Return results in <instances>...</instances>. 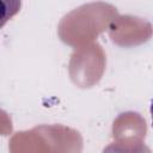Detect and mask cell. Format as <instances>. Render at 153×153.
<instances>
[{"instance_id":"obj_1","label":"cell","mask_w":153,"mask_h":153,"mask_svg":"<svg viewBox=\"0 0 153 153\" xmlns=\"http://www.w3.org/2000/svg\"><path fill=\"white\" fill-rule=\"evenodd\" d=\"M118 16L117 8L104 1L84 4L67 13L59 23L60 39L71 47L92 43L102 32L108 30L112 19Z\"/></svg>"},{"instance_id":"obj_2","label":"cell","mask_w":153,"mask_h":153,"mask_svg":"<svg viewBox=\"0 0 153 153\" xmlns=\"http://www.w3.org/2000/svg\"><path fill=\"white\" fill-rule=\"evenodd\" d=\"M11 152H80L82 137L79 131L61 124H42L16 133L8 146Z\"/></svg>"},{"instance_id":"obj_3","label":"cell","mask_w":153,"mask_h":153,"mask_svg":"<svg viewBox=\"0 0 153 153\" xmlns=\"http://www.w3.org/2000/svg\"><path fill=\"white\" fill-rule=\"evenodd\" d=\"M106 66V56L102 45L88 43L74 48L68 63L72 82L80 88H90L99 82Z\"/></svg>"},{"instance_id":"obj_4","label":"cell","mask_w":153,"mask_h":153,"mask_svg":"<svg viewBox=\"0 0 153 153\" xmlns=\"http://www.w3.org/2000/svg\"><path fill=\"white\" fill-rule=\"evenodd\" d=\"M147 133L145 118L134 111L122 112L112 123L114 142L105 151L142 152Z\"/></svg>"},{"instance_id":"obj_5","label":"cell","mask_w":153,"mask_h":153,"mask_svg":"<svg viewBox=\"0 0 153 153\" xmlns=\"http://www.w3.org/2000/svg\"><path fill=\"white\" fill-rule=\"evenodd\" d=\"M108 30L111 41L124 48L140 45L152 37L151 23L146 19L129 14L116 16Z\"/></svg>"},{"instance_id":"obj_6","label":"cell","mask_w":153,"mask_h":153,"mask_svg":"<svg viewBox=\"0 0 153 153\" xmlns=\"http://www.w3.org/2000/svg\"><path fill=\"white\" fill-rule=\"evenodd\" d=\"M22 7V0H0V29L12 19Z\"/></svg>"},{"instance_id":"obj_7","label":"cell","mask_w":153,"mask_h":153,"mask_svg":"<svg viewBox=\"0 0 153 153\" xmlns=\"http://www.w3.org/2000/svg\"><path fill=\"white\" fill-rule=\"evenodd\" d=\"M11 133H12L11 117L4 110H0V134L1 135H10Z\"/></svg>"}]
</instances>
